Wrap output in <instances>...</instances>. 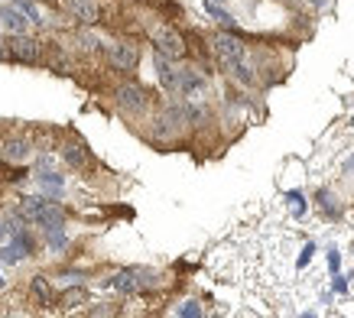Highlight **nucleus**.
Wrapping results in <instances>:
<instances>
[{
	"label": "nucleus",
	"mask_w": 354,
	"mask_h": 318,
	"mask_svg": "<svg viewBox=\"0 0 354 318\" xmlns=\"http://www.w3.org/2000/svg\"><path fill=\"white\" fill-rule=\"evenodd\" d=\"M215 55L221 59L225 68L234 72L237 82H244V85L254 82V72H250V65H247V46L241 43L237 36H231V32H218L215 36Z\"/></svg>",
	"instance_id": "1"
},
{
	"label": "nucleus",
	"mask_w": 354,
	"mask_h": 318,
	"mask_svg": "<svg viewBox=\"0 0 354 318\" xmlns=\"http://www.w3.org/2000/svg\"><path fill=\"white\" fill-rule=\"evenodd\" d=\"M20 218L39 224V227H46V231H49V227H62L65 224V212L55 202H46V198H26V202L20 205Z\"/></svg>",
	"instance_id": "2"
},
{
	"label": "nucleus",
	"mask_w": 354,
	"mask_h": 318,
	"mask_svg": "<svg viewBox=\"0 0 354 318\" xmlns=\"http://www.w3.org/2000/svg\"><path fill=\"white\" fill-rule=\"evenodd\" d=\"M153 49L160 55H166L169 62H176V59H185V39L179 30H172L169 23H160V26H153Z\"/></svg>",
	"instance_id": "3"
},
{
	"label": "nucleus",
	"mask_w": 354,
	"mask_h": 318,
	"mask_svg": "<svg viewBox=\"0 0 354 318\" xmlns=\"http://www.w3.org/2000/svg\"><path fill=\"white\" fill-rule=\"evenodd\" d=\"M7 53H10V59H17V62H39V55H43V46H39V39H32V36H26V32H17L10 43H7Z\"/></svg>",
	"instance_id": "4"
},
{
	"label": "nucleus",
	"mask_w": 354,
	"mask_h": 318,
	"mask_svg": "<svg viewBox=\"0 0 354 318\" xmlns=\"http://www.w3.org/2000/svg\"><path fill=\"white\" fill-rule=\"evenodd\" d=\"M108 59L114 68H120V72H133L140 62V49L133 43H127V39H120V43H111Z\"/></svg>",
	"instance_id": "5"
},
{
	"label": "nucleus",
	"mask_w": 354,
	"mask_h": 318,
	"mask_svg": "<svg viewBox=\"0 0 354 318\" xmlns=\"http://www.w3.org/2000/svg\"><path fill=\"white\" fill-rule=\"evenodd\" d=\"M118 104H120V111H127V114H143L147 104H150V97H147V91L140 85H120Z\"/></svg>",
	"instance_id": "6"
},
{
	"label": "nucleus",
	"mask_w": 354,
	"mask_h": 318,
	"mask_svg": "<svg viewBox=\"0 0 354 318\" xmlns=\"http://www.w3.org/2000/svg\"><path fill=\"white\" fill-rule=\"evenodd\" d=\"M111 286L118 292H140L143 286H150V273H143V270H120L111 279Z\"/></svg>",
	"instance_id": "7"
},
{
	"label": "nucleus",
	"mask_w": 354,
	"mask_h": 318,
	"mask_svg": "<svg viewBox=\"0 0 354 318\" xmlns=\"http://www.w3.org/2000/svg\"><path fill=\"white\" fill-rule=\"evenodd\" d=\"M30 23L32 20L20 10V7H0V26H3L7 32H13V36H17V32H26L30 30Z\"/></svg>",
	"instance_id": "8"
},
{
	"label": "nucleus",
	"mask_w": 354,
	"mask_h": 318,
	"mask_svg": "<svg viewBox=\"0 0 354 318\" xmlns=\"http://www.w3.org/2000/svg\"><path fill=\"white\" fill-rule=\"evenodd\" d=\"M205 88V78L195 68H179V85H176V91L179 95H195V91H202Z\"/></svg>",
	"instance_id": "9"
},
{
	"label": "nucleus",
	"mask_w": 354,
	"mask_h": 318,
	"mask_svg": "<svg viewBox=\"0 0 354 318\" xmlns=\"http://www.w3.org/2000/svg\"><path fill=\"white\" fill-rule=\"evenodd\" d=\"M68 3V10H72V17L82 23H95L97 20V3L95 0H65Z\"/></svg>",
	"instance_id": "10"
},
{
	"label": "nucleus",
	"mask_w": 354,
	"mask_h": 318,
	"mask_svg": "<svg viewBox=\"0 0 354 318\" xmlns=\"http://www.w3.org/2000/svg\"><path fill=\"white\" fill-rule=\"evenodd\" d=\"M156 72H160L162 88L176 91V85H179V68H172L169 59H166V55H160V53H156Z\"/></svg>",
	"instance_id": "11"
},
{
	"label": "nucleus",
	"mask_w": 354,
	"mask_h": 318,
	"mask_svg": "<svg viewBox=\"0 0 354 318\" xmlns=\"http://www.w3.org/2000/svg\"><path fill=\"white\" fill-rule=\"evenodd\" d=\"M30 140H7L3 143V159H10V162H23V159H30Z\"/></svg>",
	"instance_id": "12"
},
{
	"label": "nucleus",
	"mask_w": 354,
	"mask_h": 318,
	"mask_svg": "<svg viewBox=\"0 0 354 318\" xmlns=\"http://www.w3.org/2000/svg\"><path fill=\"white\" fill-rule=\"evenodd\" d=\"M65 162L68 166H85L88 162V153H85V147H78V143H72V147H65Z\"/></svg>",
	"instance_id": "13"
},
{
	"label": "nucleus",
	"mask_w": 354,
	"mask_h": 318,
	"mask_svg": "<svg viewBox=\"0 0 354 318\" xmlns=\"http://www.w3.org/2000/svg\"><path fill=\"white\" fill-rule=\"evenodd\" d=\"M32 296L43 299V302H49V286H46L43 276H36V279H32Z\"/></svg>",
	"instance_id": "14"
},
{
	"label": "nucleus",
	"mask_w": 354,
	"mask_h": 318,
	"mask_svg": "<svg viewBox=\"0 0 354 318\" xmlns=\"http://www.w3.org/2000/svg\"><path fill=\"white\" fill-rule=\"evenodd\" d=\"M17 234H20V231H17V227H13L10 221H0V244H10Z\"/></svg>",
	"instance_id": "15"
},
{
	"label": "nucleus",
	"mask_w": 354,
	"mask_h": 318,
	"mask_svg": "<svg viewBox=\"0 0 354 318\" xmlns=\"http://www.w3.org/2000/svg\"><path fill=\"white\" fill-rule=\"evenodd\" d=\"M39 182H43V185H49V189H62V179H59V176H53V172H43V176H39Z\"/></svg>",
	"instance_id": "16"
},
{
	"label": "nucleus",
	"mask_w": 354,
	"mask_h": 318,
	"mask_svg": "<svg viewBox=\"0 0 354 318\" xmlns=\"http://www.w3.org/2000/svg\"><path fill=\"white\" fill-rule=\"evenodd\" d=\"M82 299H85V292H82V289H72V292L62 296V302H65V308H72V302H82Z\"/></svg>",
	"instance_id": "17"
},
{
	"label": "nucleus",
	"mask_w": 354,
	"mask_h": 318,
	"mask_svg": "<svg viewBox=\"0 0 354 318\" xmlns=\"http://www.w3.org/2000/svg\"><path fill=\"white\" fill-rule=\"evenodd\" d=\"M179 315H198V306H195V302H183Z\"/></svg>",
	"instance_id": "18"
},
{
	"label": "nucleus",
	"mask_w": 354,
	"mask_h": 318,
	"mask_svg": "<svg viewBox=\"0 0 354 318\" xmlns=\"http://www.w3.org/2000/svg\"><path fill=\"white\" fill-rule=\"evenodd\" d=\"M0 59H10V53H7V43H0Z\"/></svg>",
	"instance_id": "19"
}]
</instances>
